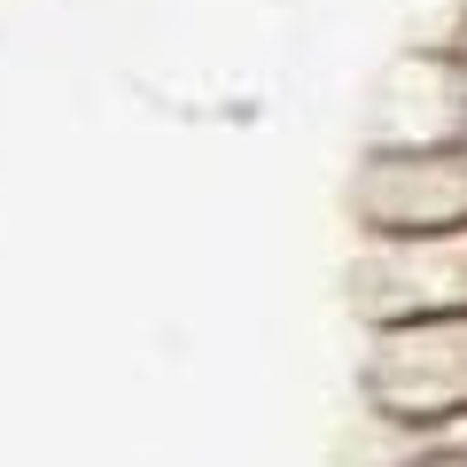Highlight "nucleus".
Returning a JSON list of instances; mask_svg holds the SVG:
<instances>
[{
    "label": "nucleus",
    "instance_id": "f257e3e1",
    "mask_svg": "<svg viewBox=\"0 0 467 467\" xmlns=\"http://www.w3.org/2000/svg\"><path fill=\"white\" fill-rule=\"evenodd\" d=\"M367 398L405 436H444L467 420V312L367 327Z\"/></svg>",
    "mask_w": 467,
    "mask_h": 467
},
{
    "label": "nucleus",
    "instance_id": "f03ea898",
    "mask_svg": "<svg viewBox=\"0 0 467 467\" xmlns=\"http://www.w3.org/2000/svg\"><path fill=\"white\" fill-rule=\"evenodd\" d=\"M350 304L367 327L467 312V226L460 234H358Z\"/></svg>",
    "mask_w": 467,
    "mask_h": 467
},
{
    "label": "nucleus",
    "instance_id": "7ed1b4c3",
    "mask_svg": "<svg viewBox=\"0 0 467 467\" xmlns=\"http://www.w3.org/2000/svg\"><path fill=\"white\" fill-rule=\"evenodd\" d=\"M358 234H460L467 226V149H367L350 171Z\"/></svg>",
    "mask_w": 467,
    "mask_h": 467
},
{
    "label": "nucleus",
    "instance_id": "20e7f679",
    "mask_svg": "<svg viewBox=\"0 0 467 467\" xmlns=\"http://www.w3.org/2000/svg\"><path fill=\"white\" fill-rule=\"evenodd\" d=\"M367 149H467V55L405 47L367 101Z\"/></svg>",
    "mask_w": 467,
    "mask_h": 467
},
{
    "label": "nucleus",
    "instance_id": "39448f33",
    "mask_svg": "<svg viewBox=\"0 0 467 467\" xmlns=\"http://www.w3.org/2000/svg\"><path fill=\"white\" fill-rule=\"evenodd\" d=\"M405 467H467V460H460V451H444V444H420Z\"/></svg>",
    "mask_w": 467,
    "mask_h": 467
},
{
    "label": "nucleus",
    "instance_id": "423d86ee",
    "mask_svg": "<svg viewBox=\"0 0 467 467\" xmlns=\"http://www.w3.org/2000/svg\"><path fill=\"white\" fill-rule=\"evenodd\" d=\"M420 444H444V451H460V460H467V420H451L444 436H420Z\"/></svg>",
    "mask_w": 467,
    "mask_h": 467
}]
</instances>
